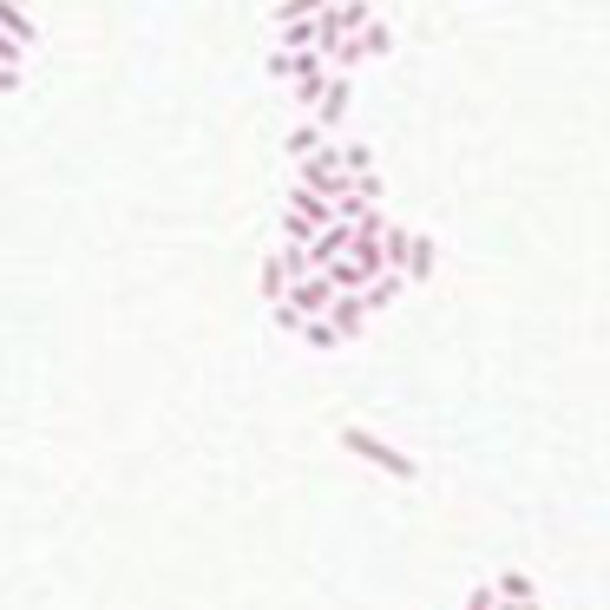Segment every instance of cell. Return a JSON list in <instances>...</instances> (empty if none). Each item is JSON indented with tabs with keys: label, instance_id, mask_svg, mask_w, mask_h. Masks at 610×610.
Segmentation results:
<instances>
[{
	"label": "cell",
	"instance_id": "1",
	"mask_svg": "<svg viewBox=\"0 0 610 610\" xmlns=\"http://www.w3.org/2000/svg\"><path fill=\"white\" fill-rule=\"evenodd\" d=\"M329 223H336V203L302 191V184H289V210H282V243H289V250H309Z\"/></svg>",
	"mask_w": 610,
	"mask_h": 610
},
{
	"label": "cell",
	"instance_id": "2",
	"mask_svg": "<svg viewBox=\"0 0 610 610\" xmlns=\"http://www.w3.org/2000/svg\"><path fill=\"white\" fill-rule=\"evenodd\" d=\"M341 447H348V453H361V460H374L381 473H394V479H413V473H420V467L407 460L401 447H381L368 427H341Z\"/></svg>",
	"mask_w": 610,
	"mask_h": 610
},
{
	"label": "cell",
	"instance_id": "3",
	"mask_svg": "<svg viewBox=\"0 0 610 610\" xmlns=\"http://www.w3.org/2000/svg\"><path fill=\"white\" fill-rule=\"evenodd\" d=\"M388 47H394V33H388V27L374 20L368 33H354L348 47H336V53H329V67H336V72H348V67H354V60H374V53H388Z\"/></svg>",
	"mask_w": 610,
	"mask_h": 610
},
{
	"label": "cell",
	"instance_id": "4",
	"mask_svg": "<svg viewBox=\"0 0 610 610\" xmlns=\"http://www.w3.org/2000/svg\"><path fill=\"white\" fill-rule=\"evenodd\" d=\"M270 72L282 79V86H309V79H322V72H329V60H322V53H282V47H276Z\"/></svg>",
	"mask_w": 610,
	"mask_h": 610
},
{
	"label": "cell",
	"instance_id": "5",
	"mask_svg": "<svg viewBox=\"0 0 610 610\" xmlns=\"http://www.w3.org/2000/svg\"><path fill=\"white\" fill-rule=\"evenodd\" d=\"M329 144H336V138H322V126H316V119H309V126H296V132L282 138V151H289L296 164H309V158H322Z\"/></svg>",
	"mask_w": 610,
	"mask_h": 610
},
{
	"label": "cell",
	"instance_id": "6",
	"mask_svg": "<svg viewBox=\"0 0 610 610\" xmlns=\"http://www.w3.org/2000/svg\"><path fill=\"white\" fill-rule=\"evenodd\" d=\"M329 322H336V336H341V341H354L361 329H368V302H361V296H336Z\"/></svg>",
	"mask_w": 610,
	"mask_h": 610
},
{
	"label": "cell",
	"instance_id": "7",
	"mask_svg": "<svg viewBox=\"0 0 610 610\" xmlns=\"http://www.w3.org/2000/svg\"><path fill=\"white\" fill-rule=\"evenodd\" d=\"M341 119H348V72H336V79H329V99L316 106V126H322V132H336Z\"/></svg>",
	"mask_w": 610,
	"mask_h": 610
},
{
	"label": "cell",
	"instance_id": "8",
	"mask_svg": "<svg viewBox=\"0 0 610 610\" xmlns=\"http://www.w3.org/2000/svg\"><path fill=\"white\" fill-rule=\"evenodd\" d=\"M0 33L20 40V47H33V13H27L20 0H0Z\"/></svg>",
	"mask_w": 610,
	"mask_h": 610
},
{
	"label": "cell",
	"instance_id": "9",
	"mask_svg": "<svg viewBox=\"0 0 610 610\" xmlns=\"http://www.w3.org/2000/svg\"><path fill=\"white\" fill-rule=\"evenodd\" d=\"M381 257H388V270H407V257H413V230L407 223H388L381 230Z\"/></svg>",
	"mask_w": 610,
	"mask_h": 610
},
{
	"label": "cell",
	"instance_id": "10",
	"mask_svg": "<svg viewBox=\"0 0 610 610\" xmlns=\"http://www.w3.org/2000/svg\"><path fill=\"white\" fill-rule=\"evenodd\" d=\"M492 591H499V604H532V578H519V571L492 578Z\"/></svg>",
	"mask_w": 610,
	"mask_h": 610
},
{
	"label": "cell",
	"instance_id": "11",
	"mask_svg": "<svg viewBox=\"0 0 610 610\" xmlns=\"http://www.w3.org/2000/svg\"><path fill=\"white\" fill-rule=\"evenodd\" d=\"M329 7H336V0H282V13H276V20H282V27H296V20H322Z\"/></svg>",
	"mask_w": 610,
	"mask_h": 610
},
{
	"label": "cell",
	"instance_id": "12",
	"mask_svg": "<svg viewBox=\"0 0 610 610\" xmlns=\"http://www.w3.org/2000/svg\"><path fill=\"white\" fill-rule=\"evenodd\" d=\"M282 296H289V276H282V250H276L270 263H263V302H270V309H276Z\"/></svg>",
	"mask_w": 610,
	"mask_h": 610
},
{
	"label": "cell",
	"instance_id": "13",
	"mask_svg": "<svg viewBox=\"0 0 610 610\" xmlns=\"http://www.w3.org/2000/svg\"><path fill=\"white\" fill-rule=\"evenodd\" d=\"M433 257H440V250H433V243H427V237H413V257H407V282H420V276H433Z\"/></svg>",
	"mask_w": 610,
	"mask_h": 610
},
{
	"label": "cell",
	"instance_id": "14",
	"mask_svg": "<svg viewBox=\"0 0 610 610\" xmlns=\"http://www.w3.org/2000/svg\"><path fill=\"white\" fill-rule=\"evenodd\" d=\"M401 282H407L401 270H394V276H381V282H374V289H368V296H361V302H368V316H374V309H388V302H394V296H401Z\"/></svg>",
	"mask_w": 610,
	"mask_h": 610
},
{
	"label": "cell",
	"instance_id": "15",
	"mask_svg": "<svg viewBox=\"0 0 610 610\" xmlns=\"http://www.w3.org/2000/svg\"><path fill=\"white\" fill-rule=\"evenodd\" d=\"M341 164H348V171H354L361 184L374 178V164H368V144H341Z\"/></svg>",
	"mask_w": 610,
	"mask_h": 610
},
{
	"label": "cell",
	"instance_id": "16",
	"mask_svg": "<svg viewBox=\"0 0 610 610\" xmlns=\"http://www.w3.org/2000/svg\"><path fill=\"white\" fill-rule=\"evenodd\" d=\"M302 341H309V348H336V322H309V329H302Z\"/></svg>",
	"mask_w": 610,
	"mask_h": 610
}]
</instances>
